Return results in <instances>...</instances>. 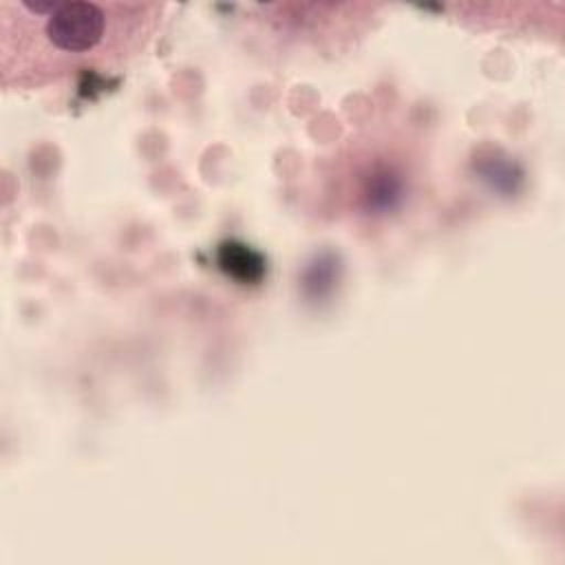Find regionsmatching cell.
<instances>
[{"label":"cell","mask_w":565,"mask_h":565,"mask_svg":"<svg viewBox=\"0 0 565 565\" xmlns=\"http://www.w3.org/2000/svg\"><path fill=\"white\" fill-rule=\"evenodd\" d=\"M161 4L0 0L4 90H33L79 73L119 71L152 40Z\"/></svg>","instance_id":"obj_1"}]
</instances>
